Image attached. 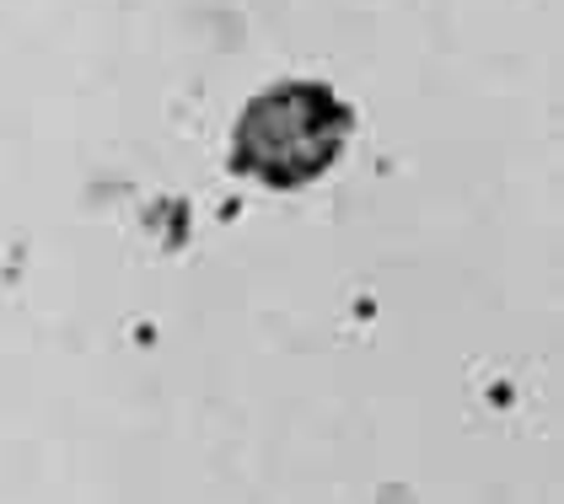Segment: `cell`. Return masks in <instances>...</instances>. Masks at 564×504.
I'll return each mask as SVG.
<instances>
[{"label":"cell","mask_w":564,"mask_h":504,"mask_svg":"<svg viewBox=\"0 0 564 504\" xmlns=\"http://www.w3.org/2000/svg\"><path fill=\"white\" fill-rule=\"evenodd\" d=\"M355 108L328 81H274L242 102L231 129V167L263 188H306L345 156Z\"/></svg>","instance_id":"obj_1"}]
</instances>
